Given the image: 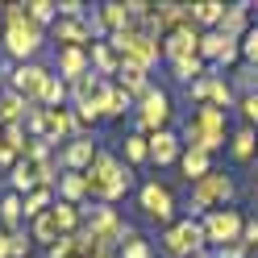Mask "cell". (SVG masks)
<instances>
[{
	"mask_svg": "<svg viewBox=\"0 0 258 258\" xmlns=\"http://www.w3.org/2000/svg\"><path fill=\"white\" fill-rule=\"evenodd\" d=\"M0 92H5V84H0Z\"/></svg>",
	"mask_w": 258,
	"mask_h": 258,
	"instance_id": "cell-45",
	"label": "cell"
},
{
	"mask_svg": "<svg viewBox=\"0 0 258 258\" xmlns=\"http://www.w3.org/2000/svg\"><path fill=\"white\" fill-rule=\"evenodd\" d=\"M84 179H88L92 204H117L134 187V167H125L121 154H112V150H96L92 167L84 171Z\"/></svg>",
	"mask_w": 258,
	"mask_h": 258,
	"instance_id": "cell-1",
	"label": "cell"
},
{
	"mask_svg": "<svg viewBox=\"0 0 258 258\" xmlns=\"http://www.w3.org/2000/svg\"><path fill=\"white\" fill-rule=\"evenodd\" d=\"M0 258H9V233L0 229Z\"/></svg>",
	"mask_w": 258,
	"mask_h": 258,
	"instance_id": "cell-42",
	"label": "cell"
},
{
	"mask_svg": "<svg viewBox=\"0 0 258 258\" xmlns=\"http://www.w3.org/2000/svg\"><path fill=\"white\" fill-rule=\"evenodd\" d=\"M92 108H96V117H125V112H134V96H129L117 79H104L100 92L92 96Z\"/></svg>",
	"mask_w": 258,
	"mask_h": 258,
	"instance_id": "cell-11",
	"label": "cell"
},
{
	"mask_svg": "<svg viewBox=\"0 0 258 258\" xmlns=\"http://www.w3.org/2000/svg\"><path fill=\"white\" fill-rule=\"evenodd\" d=\"M200 225H204V241H208L213 250H221V246H233V241H241L246 217H241L237 208H217V213H204Z\"/></svg>",
	"mask_w": 258,
	"mask_h": 258,
	"instance_id": "cell-8",
	"label": "cell"
},
{
	"mask_svg": "<svg viewBox=\"0 0 258 258\" xmlns=\"http://www.w3.org/2000/svg\"><path fill=\"white\" fill-rule=\"evenodd\" d=\"M246 21H250V5H229V9H225V17H221V25H217V34L241 42V38H246V29H250Z\"/></svg>",
	"mask_w": 258,
	"mask_h": 258,
	"instance_id": "cell-23",
	"label": "cell"
},
{
	"mask_svg": "<svg viewBox=\"0 0 258 258\" xmlns=\"http://www.w3.org/2000/svg\"><path fill=\"white\" fill-rule=\"evenodd\" d=\"M237 108H241V117H246V125L254 129V125H258V92H246Z\"/></svg>",
	"mask_w": 258,
	"mask_h": 258,
	"instance_id": "cell-39",
	"label": "cell"
},
{
	"mask_svg": "<svg viewBox=\"0 0 258 258\" xmlns=\"http://www.w3.org/2000/svg\"><path fill=\"white\" fill-rule=\"evenodd\" d=\"M54 200H67L75 208H84L92 196H88V179L84 175H75V171H62L58 175V183H54Z\"/></svg>",
	"mask_w": 258,
	"mask_h": 258,
	"instance_id": "cell-17",
	"label": "cell"
},
{
	"mask_svg": "<svg viewBox=\"0 0 258 258\" xmlns=\"http://www.w3.org/2000/svg\"><path fill=\"white\" fill-rule=\"evenodd\" d=\"M150 142V163L154 167H171V163H179V154H183V142L175 129H158V134L146 138Z\"/></svg>",
	"mask_w": 258,
	"mask_h": 258,
	"instance_id": "cell-16",
	"label": "cell"
},
{
	"mask_svg": "<svg viewBox=\"0 0 258 258\" xmlns=\"http://www.w3.org/2000/svg\"><path fill=\"white\" fill-rule=\"evenodd\" d=\"M50 79H54V67H46L42 58H34V62H17V71H13V79H9L5 88L21 92L29 104H42L46 88H50Z\"/></svg>",
	"mask_w": 258,
	"mask_h": 258,
	"instance_id": "cell-10",
	"label": "cell"
},
{
	"mask_svg": "<svg viewBox=\"0 0 258 258\" xmlns=\"http://www.w3.org/2000/svg\"><path fill=\"white\" fill-rule=\"evenodd\" d=\"M241 58H246L250 67H258V25H250L246 38H241Z\"/></svg>",
	"mask_w": 258,
	"mask_h": 258,
	"instance_id": "cell-38",
	"label": "cell"
},
{
	"mask_svg": "<svg viewBox=\"0 0 258 258\" xmlns=\"http://www.w3.org/2000/svg\"><path fill=\"white\" fill-rule=\"evenodd\" d=\"M225 9H229V5H221V0H196V5H187V21H196L204 34H208V29L221 25Z\"/></svg>",
	"mask_w": 258,
	"mask_h": 258,
	"instance_id": "cell-20",
	"label": "cell"
},
{
	"mask_svg": "<svg viewBox=\"0 0 258 258\" xmlns=\"http://www.w3.org/2000/svg\"><path fill=\"white\" fill-rule=\"evenodd\" d=\"M88 58H92V71L100 75V79H117L121 58H117V50H112L108 42H92V46H88Z\"/></svg>",
	"mask_w": 258,
	"mask_h": 258,
	"instance_id": "cell-19",
	"label": "cell"
},
{
	"mask_svg": "<svg viewBox=\"0 0 258 258\" xmlns=\"http://www.w3.org/2000/svg\"><path fill=\"white\" fill-rule=\"evenodd\" d=\"M25 142H29L25 125H5V146H9L13 154H25Z\"/></svg>",
	"mask_w": 258,
	"mask_h": 258,
	"instance_id": "cell-37",
	"label": "cell"
},
{
	"mask_svg": "<svg viewBox=\"0 0 258 258\" xmlns=\"http://www.w3.org/2000/svg\"><path fill=\"white\" fill-rule=\"evenodd\" d=\"M225 42H229L225 34H217V29H208V34L200 38V58H204V62H217V58H221V50H225Z\"/></svg>",
	"mask_w": 258,
	"mask_h": 258,
	"instance_id": "cell-35",
	"label": "cell"
},
{
	"mask_svg": "<svg viewBox=\"0 0 258 258\" xmlns=\"http://www.w3.org/2000/svg\"><path fill=\"white\" fill-rule=\"evenodd\" d=\"M92 71V58H88V46H58L54 50V75L75 84V79H84Z\"/></svg>",
	"mask_w": 258,
	"mask_h": 258,
	"instance_id": "cell-13",
	"label": "cell"
},
{
	"mask_svg": "<svg viewBox=\"0 0 258 258\" xmlns=\"http://www.w3.org/2000/svg\"><path fill=\"white\" fill-rule=\"evenodd\" d=\"M138 208H142V217L154 221V225H175V196H171V187L167 183H158V179H146L138 187Z\"/></svg>",
	"mask_w": 258,
	"mask_h": 258,
	"instance_id": "cell-9",
	"label": "cell"
},
{
	"mask_svg": "<svg viewBox=\"0 0 258 258\" xmlns=\"http://www.w3.org/2000/svg\"><path fill=\"white\" fill-rule=\"evenodd\" d=\"M54 5H58V17H84L88 13L84 0H54Z\"/></svg>",
	"mask_w": 258,
	"mask_h": 258,
	"instance_id": "cell-40",
	"label": "cell"
},
{
	"mask_svg": "<svg viewBox=\"0 0 258 258\" xmlns=\"http://www.w3.org/2000/svg\"><path fill=\"white\" fill-rule=\"evenodd\" d=\"M158 241H163V254H167V258H196L200 250H208V241H204V225H200V221H191V217L167 225Z\"/></svg>",
	"mask_w": 258,
	"mask_h": 258,
	"instance_id": "cell-6",
	"label": "cell"
},
{
	"mask_svg": "<svg viewBox=\"0 0 258 258\" xmlns=\"http://www.w3.org/2000/svg\"><path fill=\"white\" fill-rule=\"evenodd\" d=\"M0 229L5 233H21L25 229V208H21L17 191H5V196H0Z\"/></svg>",
	"mask_w": 258,
	"mask_h": 258,
	"instance_id": "cell-22",
	"label": "cell"
},
{
	"mask_svg": "<svg viewBox=\"0 0 258 258\" xmlns=\"http://www.w3.org/2000/svg\"><path fill=\"white\" fill-rule=\"evenodd\" d=\"M254 92H258V88H254Z\"/></svg>",
	"mask_w": 258,
	"mask_h": 258,
	"instance_id": "cell-47",
	"label": "cell"
},
{
	"mask_svg": "<svg viewBox=\"0 0 258 258\" xmlns=\"http://www.w3.org/2000/svg\"><path fill=\"white\" fill-rule=\"evenodd\" d=\"M25 229H29V237H34V246H46V250H50V246H58V237H62V229H58V221H54L50 213H42V217H34V221L25 225Z\"/></svg>",
	"mask_w": 258,
	"mask_h": 258,
	"instance_id": "cell-26",
	"label": "cell"
},
{
	"mask_svg": "<svg viewBox=\"0 0 258 258\" xmlns=\"http://www.w3.org/2000/svg\"><path fill=\"white\" fill-rule=\"evenodd\" d=\"M200 38H204V29H200L196 21L179 25L175 34H167V38H163V58H167V62H179V58L200 54Z\"/></svg>",
	"mask_w": 258,
	"mask_h": 258,
	"instance_id": "cell-12",
	"label": "cell"
},
{
	"mask_svg": "<svg viewBox=\"0 0 258 258\" xmlns=\"http://www.w3.org/2000/svg\"><path fill=\"white\" fill-rule=\"evenodd\" d=\"M108 258H117V254H108Z\"/></svg>",
	"mask_w": 258,
	"mask_h": 258,
	"instance_id": "cell-46",
	"label": "cell"
},
{
	"mask_svg": "<svg viewBox=\"0 0 258 258\" xmlns=\"http://www.w3.org/2000/svg\"><path fill=\"white\" fill-rule=\"evenodd\" d=\"M42 42H46V29L34 25L29 17L0 29V50H5V58H13V62H34L42 54Z\"/></svg>",
	"mask_w": 258,
	"mask_h": 258,
	"instance_id": "cell-5",
	"label": "cell"
},
{
	"mask_svg": "<svg viewBox=\"0 0 258 258\" xmlns=\"http://www.w3.org/2000/svg\"><path fill=\"white\" fill-rule=\"evenodd\" d=\"M29 254H34V237H29V229L9 233V258H29Z\"/></svg>",
	"mask_w": 258,
	"mask_h": 258,
	"instance_id": "cell-36",
	"label": "cell"
},
{
	"mask_svg": "<svg viewBox=\"0 0 258 258\" xmlns=\"http://www.w3.org/2000/svg\"><path fill=\"white\" fill-rule=\"evenodd\" d=\"M233 200V179L225 171H208L204 179L191 183V204H187V217L200 221L204 213H217V208H225Z\"/></svg>",
	"mask_w": 258,
	"mask_h": 258,
	"instance_id": "cell-4",
	"label": "cell"
},
{
	"mask_svg": "<svg viewBox=\"0 0 258 258\" xmlns=\"http://www.w3.org/2000/svg\"><path fill=\"white\" fill-rule=\"evenodd\" d=\"M229 150H233L237 163H250V158H258V134H254L250 125H241L237 134L229 138Z\"/></svg>",
	"mask_w": 258,
	"mask_h": 258,
	"instance_id": "cell-30",
	"label": "cell"
},
{
	"mask_svg": "<svg viewBox=\"0 0 258 258\" xmlns=\"http://www.w3.org/2000/svg\"><path fill=\"white\" fill-rule=\"evenodd\" d=\"M196 258H217V254H208V250H200V254H196Z\"/></svg>",
	"mask_w": 258,
	"mask_h": 258,
	"instance_id": "cell-43",
	"label": "cell"
},
{
	"mask_svg": "<svg viewBox=\"0 0 258 258\" xmlns=\"http://www.w3.org/2000/svg\"><path fill=\"white\" fill-rule=\"evenodd\" d=\"M34 187H38L34 163H25V158H21V163H17V167L9 171V191H17V196H29V191H34Z\"/></svg>",
	"mask_w": 258,
	"mask_h": 258,
	"instance_id": "cell-32",
	"label": "cell"
},
{
	"mask_svg": "<svg viewBox=\"0 0 258 258\" xmlns=\"http://www.w3.org/2000/svg\"><path fill=\"white\" fill-rule=\"evenodd\" d=\"M167 121H171V96L154 84V88L134 104V129L150 138V134H158V129H167Z\"/></svg>",
	"mask_w": 258,
	"mask_h": 258,
	"instance_id": "cell-7",
	"label": "cell"
},
{
	"mask_svg": "<svg viewBox=\"0 0 258 258\" xmlns=\"http://www.w3.org/2000/svg\"><path fill=\"white\" fill-rule=\"evenodd\" d=\"M154 25H158V34H175L179 25H187V5H175V0H158L154 5Z\"/></svg>",
	"mask_w": 258,
	"mask_h": 258,
	"instance_id": "cell-18",
	"label": "cell"
},
{
	"mask_svg": "<svg viewBox=\"0 0 258 258\" xmlns=\"http://www.w3.org/2000/svg\"><path fill=\"white\" fill-rule=\"evenodd\" d=\"M25 112H29V100L21 92L13 88L0 92V125H25Z\"/></svg>",
	"mask_w": 258,
	"mask_h": 258,
	"instance_id": "cell-24",
	"label": "cell"
},
{
	"mask_svg": "<svg viewBox=\"0 0 258 258\" xmlns=\"http://www.w3.org/2000/svg\"><path fill=\"white\" fill-rule=\"evenodd\" d=\"M208 171H213V154H204V150H183L179 154V175H183L187 183L204 179Z\"/></svg>",
	"mask_w": 258,
	"mask_h": 258,
	"instance_id": "cell-27",
	"label": "cell"
},
{
	"mask_svg": "<svg viewBox=\"0 0 258 258\" xmlns=\"http://www.w3.org/2000/svg\"><path fill=\"white\" fill-rule=\"evenodd\" d=\"M96 13H100V25L108 29V34H121V29L134 25V17H129L125 0H104V5H96Z\"/></svg>",
	"mask_w": 258,
	"mask_h": 258,
	"instance_id": "cell-25",
	"label": "cell"
},
{
	"mask_svg": "<svg viewBox=\"0 0 258 258\" xmlns=\"http://www.w3.org/2000/svg\"><path fill=\"white\" fill-rule=\"evenodd\" d=\"M0 146H5V125H0Z\"/></svg>",
	"mask_w": 258,
	"mask_h": 258,
	"instance_id": "cell-44",
	"label": "cell"
},
{
	"mask_svg": "<svg viewBox=\"0 0 258 258\" xmlns=\"http://www.w3.org/2000/svg\"><path fill=\"white\" fill-rule=\"evenodd\" d=\"M171 67V79H179V84H196V79H204L208 75V62L200 58V54H191V58H179V62H167Z\"/></svg>",
	"mask_w": 258,
	"mask_h": 258,
	"instance_id": "cell-29",
	"label": "cell"
},
{
	"mask_svg": "<svg viewBox=\"0 0 258 258\" xmlns=\"http://www.w3.org/2000/svg\"><path fill=\"white\" fill-rule=\"evenodd\" d=\"M117 258H158V254H154V241H150V237H142V233H129V237L121 241Z\"/></svg>",
	"mask_w": 258,
	"mask_h": 258,
	"instance_id": "cell-33",
	"label": "cell"
},
{
	"mask_svg": "<svg viewBox=\"0 0 258 258\" xmlns=\"http://www.w3.org/2000/svg\"><path fill=\"white\" fill-rule=\"evenodd\" d=\"M25 13H29V21H34V25L50 29L54 17H58V5H54V0H25Z\"/></svg>",
	"mask_w": 258,
	"mask_h": 258,
	"instance_id": "cell-34",
	"label": "cell"
},
{
	"mask_svg": "<svg viewBox=\"0 0 258 258\" xmlns=\"http://www.w3.org/2000/svg\"><path fill=\"white\" fill-rule=\"evenodd\" d=\"M117 84L134 96V104L142 100V96H146L154 84H150V71H142V67H134V62H121V71H117Z\"/></svg>",
	"mask_w": 258,
	"mask_h": 258,
	"instance_id": "cell-21",
	"label": "cell"
},
{
	"mask_svg": "<svg viewBox=\"0 0 258 258\" xmlns=\"http://www.w3.org/2000/svg\"><path fill=\"white\" fill-rule=\"evenodd\" d=\"M96 142L92 138H75L67 142V146H58V171H75V175H84L92 167V158H96Z\"/></svg>",
	"mask_w": 258,
	"mask_h": 258,
	"instance_id": "cell-15",
	"label": "cell"
},
{
	"mask_svg": "<svg viewBox=\"0 0 258 258\" xmlns=\"http://www.w3.org/2000/svg\"><path fill=\"white\" fill-rule=\"evenodd\" d=\"M241 246L258 250V217H246V229H241Z\"/></svg>",
	"mask_w": 258,
	"mask_h": 258,
	"instance_id": "cell-41",
	"label": "cell"
},
{
	"mask_svg": "<svg viewBox=\"0 0 258 258\" xmlns=\"http://www.w3.org/2000/svg\"><path fill=\"white\" fill-rule=\"evenodd\" d=\"M46 38L54 42V50L58 46H92V29L84 17H54V25L46 29Z\"/></svg>",
	"mask_w": 258,
	"mask_h": 258,
	"instance_id": "cell-14",
	"label": "cell"
},
{
	"mask_svg": "<svg viewBox=\"0 0 258 258\" xmlns=\"http://www.w3.org/2000/svg\"><path fill=\"white\" fill-rule=\"evenodd\" d=\"M225 138H229V129H225V108H217V104H196V112L187 117L183 134H179L183 150H204V154L221 150Z\"/></svg>",
	"mask_w": 258,
	"mask_h": 258,
	"instance_id": "cell-2",
	"label": "cell"
},
{
	"mask_svg": "<svg viewBox=\"0 0 258 258\" xmlns=\"http://www.w3.org/2000/svg\"><path fill=\"white\" fill-rule=\"evenodd\" d=\"M121 163L125 167H142V163H150V142H146V134H125V142H121Z\"/></svg>",
	"mask_w": 258,
	"mask_h": 258,
	"instance_id": "cell-28",
	"label": "cell"
},
{
	"mask_svg": "<svg viewBox=\"0 0 258 258\" xmlns=\"http://www.w3.org/2000/svg\"><path fill=\"white\" fill-rule=\"evenodd\" d=\"M50 204H54V187H34L29 196H21V208H25V225L42 217V213H50Z\"/></svg>",
	"mask_w": 258,
	"mask_h": 258,
	"instance_id": "cell-31",
	"label": "cell"
},
{
	"mask_svg": "<svg viewBox=\"0 0 258 258\" xmlns=\"http://www.w3.org/2000/svg\"><path fill=\"white\" fill-rule=\"evenodd\" d=\"M84 229L92 233V237H100L108 250H121V241L134 233V225H129L125 217H121V208L117 204H84Z\"/></svg>",
	"mask_w": 258,
	"mask_h": 258,
	"instance_id": "cell-3",
	"label": "cell"
}]
</instances>
